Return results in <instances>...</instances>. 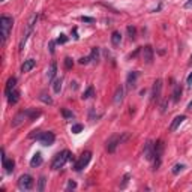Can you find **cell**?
<instances>
[{"mask_svg": "<svg viewBox=\"0 0 192 192\" xmlns=\"http://www.w3.org/2000/svg\"><path fill=\"white\" fill-rule=\"evenodd\" d=\"M128 35H129V38H131V39H135V35H137V29H135L134 26H129V27H128Z\"/></svg>", "mask_w": 192, "mask_h": 192, "instance_id": "cell-30", "label": "cell"}, {"mask_svg": "<svg viewBox=\"0 0 192 192\" xmlns=\"http://www.w3.org/2000/svg\"><path fill=\"white\" fill-rule=\"evenodd\" d=\"M24 119H29V116H27V110H24V111L18 113V114L14 117V120H12V126H18L20 123H23V120H24Z\"/></svg>", "mask_w": 192, "mask_h": 192, "instance_id": "cell-12", "label": "cell"}, {"mask_svg": "<svg viewBox=\"0 0 192 192\" xmlns=\"http://www.w3.org/2000/svg\"><path fill=\"white\" fill-rule=\"evenodd\" d=\"M90 159H92V152H89V150L84 152V153L80 156V159L75 162V167H74V168H75V171H81L83 168H86L87 164L90 162Z\"/></svg>", "mask_w": 192, "mask_h": 192, "instance_id": "cell-7", "label": "cell"}, {"mask_svg": "<svg viewBox=\"0 0 192 192\" xmlns=\"http://www.w3.org/2000/svg\"><path fill=\"white\" fill-rule=\"evenodd\" d=\"M65 42H68V36L66 35H60L59 38H57V41H56V44H65Z\"/></svg>", "mask_w": 192, "mask_h": 192, "instance_id": "cell-33", "label": "cell"}, {"mask_svg": "<svg viewBox=\"0 0 192 192\" xmlns=\"http://www.w3.org/2000/svg\"><path fill=\"white\" fill-rule=\"evenodd\" d=\"M42 162H44L42 155H41V153H36V155L32 158V161H30V167H32V168H36V167L42 165Z\"/></svg>", "mask_w": 192, "mask_h": 192, "instance_id": "cell-18", "label": "cell"}, {"mask_svg": "<svg viewBox=\"0 0 192 192\" xmlns=\"http://www.w3.org/2000/svg\"><path fill=\"white\" fill-rule=\"evenodd\" d=\"M56 74H57V63H56V62H51L50 68H48V71H47L48 81H53V80H54V77H56Z\"/></svg>", "mask_w": 192, "mask_h": 192, "instance_id": "cell-13", "label": "cell"}, {"mask_svg": "<svg viewBox=\"0 0 192 192\" xmlns=\"http://www.w3.org/2000/svg\"><path fill=\"white\" fill-rule=\"evenodd\" d=\"M77 188V183L75 182H72V180H69V183H68V189H75Z\"/></svg>", "mask_w": 192, "mask_h": 192, "instance_id": "cell-36", "label": "cell"}, {"mask_svg": "<svg viewBox=\"0 0 192 192\" xmlns=\"http://www.w3.org/2000/svg\"><path fill=\"white\" fill-rule=\"evenodd\" d=\"M81 21H86V23H93L95 20L90 18V17H81Z\"/></svg>", "mask_w": 192, "mask_h": 192, "instance_id": "cell-37", "label": "cell"}, {"mask_svg": "<svg viewBox=\"0 0 192 192\" xmlns=\"http://www.w3.org/2000/svg\"><path fill=\"white\" fill-rule=\"evenodd\" d=\"M72 66H74V62H72V59H71V57H66V59H65V68H66V69H71Z\"/></svg>", "mask_w": 192, "mask_h": 192, "instance_id": "cell-32", "label": "cell"}, {"mask_svg": "<svg viewBox=\"0 0 192 192\" xmlns=\"http://www.w3.org/2000/svg\"><path fill=\"white\" fill-rule=\"evenodd\" d=\"M3 168H5V171L8 173V174H11L12 171H14V167H15V162L12 161V159H5L3 162Z\"/></svg>", "mask_w": 192, "mask_h": 192, "instance_id": "cell-17", "label": "cell"}, {"mask_svg": "<svg viewBox=\"0 0 192 192\" xmlns=\"http://www.w3.org/2000/svg\"><path fill=\"white\" fill-rule=\"evenodd\" d=\"M164 153V141H156L155 143V150H153V159H155V170L161 167V159Z\"/></svg>", "mask_w": 192, "mask_h": 192, "instance_id": "cell-5", "label": "cell"}, {"mask_svg": "<svg viewBox=\"0 0 192 192\" xmlns=\"http://www.w3.org/2000/svg\"><path fill=\"white\" fill-rule=\"evenodd\" d=\"M90 60H92V59H90V56H89V57H81V59L78 60V63H80V65H87Z\"/></svg>", "mask_w": 192, "mask_h": 192, "instance_id": "cell-34", "label": "cell"}, {"mask_svg": "<svg viewBox=\"0 0 192 192\" xmlns=\"http://www.w3.org/2000/svg\"><path fill=\"white\" fill-rule=\"evenodd\" d=\"M129 177H131L129 174H126V176H125V179H123V183H122V186H120V188H125V186L128 185V182H129Z\"/></svg>", "mask_w": 192, "mask_h": 192, "instance_id": "cell-35", "label": "cell"}, {"mask_svg": "<svg viewBox=\"0 0 192 192\" xmlns=\"http://www.w3.org/2000/svg\"><path fill=\"white\" fill-rule=\"evenodd\" d=\"M15 87H17V78H15V77H11V78L8 80V83H6L5 95L8 96V95H9V93H11V92H12V90H14Z\"/></svg>", "mask_w": 192, "mask_h": 192, "instance_id": "cell-16", "label": "cell"}, {"mask_svg": "<svg viewBox=\"0 0 192 192\" xmlns=\"http://www.w3.org/2000/svg\"><path fill=\"white\" fill-rule=\"evenodd\" d=\"M137 77H138V72H131V74L128 75V84H129V86H134L135 81H137Z\"/></svg>", "mask_w": 192, "mask_h": 192, "instance_id": "cell-24", "label": "cell"}, {"mask_svg": "<svg viewBox=\"0 0 192 192\" xmlns=\"http://www.w3.org/2000/svg\"><path fill=\"white\" fill-rule=\"evenodd\" d=\"M143 59L146 63H152L153 60V48L150 45H146L143 48Z\"/></svg>", "mask_w": 192, "mask_h": 192, "instance_id": "cell-10", "label": "cell"}, {"mask_svg": "<svg viewBox=\"0 0 192 192\" xmlns=\"http://www.w3.org/2000/svg\"><path fill=\"white\" fill-rule=\"evenodd\" d=\"M188 84H192V72H191V74H189V77H188Z\"/></svg>", "mask_w": 192, "mask_h": 192, "instance_id": "cell-40", "label": "cell"}, {"mask_svg": "<svg viewBox=\"0 0 192 192\" xmlns=\"http://www.w3.org/2000/svg\"><path fill=\"white\" fill-rule=\"evenodd\" d=\"M54 44H56L54 41L50 42V53H51V54H54Z\"/></svg>", "mask_w": 192, "mask_h": 192, "instance_id": "cell-38", "label": "cell"}, {"mask_svg": "<svg viewBox=\"0 0 192 192\" xmlns=\"http://www.w3.org/2000/svg\"><path fill=\"white\" fill-rule=\"evenodd\" d=\"M185 8H186V9H189V8H192V0H188V2L185 3Z\"/></svg>", "mask_w": 192, "mask_h": 192, "instance_id": "cell-39", "label": "cell"}, {"mask_svg": "<svg viewBox=\"0 0 192 192\" xmlns=\"http://www.w3.org/2000/svg\"><path fill=\"white\" fill-rule=\"evenodd\" d=\"M72 159H74V158H72V153H71L69 150H63V152H60V153H57V155L54 156L53 164H51V168H53V170H60V168L65 167V164H66L68 161H72Z\"/></svg>", "mask_w": 192, "mask_h": 192, "instance_id": "cell-1", "label": "cell"}, {"mask_svg": "<svg viewBox=\"0 0 192 192\" xmlns=\"http://www.w3.org/2000/svg\"><path fill=\"white\" fill-rule=\"evenodd\" d=\"M153 150H155V144L152 141H147L144 144V158L147 161H152L153 159Z\"/></svg>", "mask_w": 192, "mask_h": 192, "instance_id": "cell-9", "label": "cell"}, {"mask_svg": "<svg viewBox=\"0 0 192 192\" xmlns=\"http://www.w3.org/2000/svg\"><path fill=\"white\" fill-rule=\"evenodd\" d=\"M180 96H182V87H180V84H176L174 86V92H173V101L179 102L180 101Z\"/></svg>", "mask_w": 192, "mask_h": 192, "instance_id": "cell-21", "label": "cell"}, {"mask_svg": "<svg viewBox=\"0 0 192 192\" xmlns=\"http://www.w3.org/2000/svg\"><path fill=\"white\" fill-rule=\"evenodd\" d=\"M162 92V80H156L153 83V90H152V101H159Z\"/></svg>", "mask_w": 192, "mask_h": 192, "instance_id": "cell-8", "label": "cell"}, {"mask_svg": "<svg viewBox=\"0 0 192 192\" xmlns=\"http://www.w3.org/2000/svg\"><path fill=\"white\" fill-rule=\"evenodd\" d=\"M62 114H63V116H65V119H68V120L74 119V114H72L71 111H68L66 108H62Z\"/></svg>", "mask_w": 192, "mask_h": 192, "instance_id": "cell-31", "label": "cell"}, {"mask_svg": "<svg viewBox=\"0 0 192 192\" xmlns=\"http://www.w3.org/2000/svg\"><path fill=\"white\" fill-rule=\"evenodd\" d=\"M35 66H36V62L33 59H27V60H24V63L21 66V72H30Z\"/></svg>", "mask_w": 192, "mask_h": 192, "instance_id": "cell-14", "label": "cell"}, {"mask_svg": "<svg viewBox=\"0 0 192 192\" xmlns=\"http://www.w3.org/2000/svg\"><path fill=\"white\" fill-rule=\"evenodd\" d=\"M122 99H123V87L120 86V87H117V90L114 93V104L119 105L120 102H122Z\"/></svg>", "mask_w": 192, "mask_h": 192, "instance_id": "cell-19", "label": "cell"}, {"mask_svg": "<svg viewBox=\"0 0 192 192\" xmlns=\"http://www.w3.org/2000/svg\"><path fill=\"white\" fill-rule=\"evenodd\" d=\"M185 120H186V116H183V114H182V116L174 117V120H173L171 125H170V131H171V132H174V131H176V129H177V128H179L183 122H185Z\"/></svg>", "mask_w": 192, "mask_h": 192, "instance_id": "cell-11", "label": "cell"}, {"mask_svg": "<svg viewBox=\"0 0 192 192\" xmlns=\"http://www.w3.org/2000/svg\"><path fill=\"white\" fill-rule=\"evenodd\" d=\"M0 2H5V0H0Z\"/></svg>", "mask_w": 192, "mask_h": 192, "instance_id": "cell-42", "label": "cell"}, {"mask_svg": "<svg viewBox=\"0 0 192 192\" xmlns=\"http://www.w3.org/2000/svg\"><path fill=\"white\" fill-rule=\"evenodd\" d=\"M183 168H185L183 164H176V165L173 167V174H179V173L183 170Z\"/></svg>", "mask_w": 192, "mask_h": 192, "instance_id": "cell-29", "label": "cell"}, {"mask_svg": "<svg viewBox=\"0 0 192 192\" xmlns=\"http://www.w3.org/2000/svg\"><path fill=\"white\" fill-rule=\"evenodd\" d=\"M35 185V180L30 174H23L20 179H18V188L21 191H30Z\"/></svg>", "mask_w": 192, "mask_h": 192, "instance_id": "cell-6", "label": "cell"}, {"mask_svg": "<svg viewBox=\"0 0 192 192\" xmlns=\"http://www.w3.org/2000/svg\"><path fill=\"white\" fill-rule=\"evenodd\" d=\"M81 131H83V125H80V123L72 125V128H71V132H72V134H80Z\"/></svg>", "mask_w": 192, "mask_h": 192, "instance_id": "cell-27", "label": "cell"}, {"mask_svg": "<svg viewBox=\"0 0 192 192\" xmlns=\"http://www.w3.org/2000/svg\"><path fill=\"white\" fill-rule=\"evenodd\" d=\"M8 101H9L11 105H15V104L20 101V92H18L17 89H14V90L8 95Z\"/></svg>", "mask_w": 192, "mask_h": 192, "instance_id": "cell-15", "label": "cell"}, {"mask_svg": "<svg viewBox=\"0 0 192 192\" xmlns=\"http://www.w3.org/2000/svg\"><path fill=\"white\" fill-rule=\"evenodd\" d=\"M30 138H36L42 146H51V144H54V134L51 131L48 132H39V131H35L33 134H30Z\"/></svg>", "mask_w": 192, "mask_h": 192, "instance_id": "cell-2", "label": "cell"}, {"mask_svg": "<svg viewBox=\"0 0 192 192\" xmlns=\"http://www.w3.org/2000/svg\"><path fill=\"white\" fill-rule=\"evenodd\" d=\"M126 138H128V135H123V137H120V135H113V137L107 141V150H108L110 153H114L116 149H117V146H119V144H122Z\"/></svg>", "mask_w": 192, "mask_h": 192, "instance_id": "cell-4", "label": "cell"}, {"mask_svg": "<svg viewBox=\"0 0 192 192\" xmlns=\"http://www.w3.org/2000/svg\"><path fill=\"white\" fill-rule=\"evenodd\" d=\"M12 24H14V20L11 17H6V15H2L0 18V32H2V42L5 44L8 36H9V32L12 29Z\"/></svg>", "mask_w": 192, "mask_h": 192, "instance_id": "cell-3", "label": "cell"}, {"mask_svg": "<svg viewBox=\"0 0 192 192\" xmlns=\"http://www.w3.org/2000/svg\"><path fill=\"white\" fill-rule=\"evenodd\" d=\"M39 99H41L42 102L48 104V105H51V104H53V99L50 98V95H47V93H41V96H39Z\"/></svg>", "mask_w": 192, "mask_h": 192, "instance_id": "cell-25", "label": "cell"}, {"mask_svg": "<svg viewBox=\"0 0 192 192\" xmlns=\"http://www.w3.org/2000/svg\"><path fill=\"white\" fill-rule=\"evenodd\" d=\"M90 59L92 62H98L99 60V48H92V54H90Z\"/></svg>", "mask_w": 192, "mask_h": 192, "instance_id": "cell-23", "label": "cell"}, {"mask_svg": "<svg viewBox=\"0 0 192 192\" xmlns=\"http://www.w3.org/2000/svg\"><path fill=\"white\" fill-rule=\"evenodd\" d=\"M45 183H47V180H45V177L42 176V177L39 179V183H38V191H39V192H42V191L45 189Z\"/></svg>", "mask_w": 192, "mask_h": 192, "instance_id": "cell-28", "label": "cell"}, {"mask_svg": "<svg viewBox=\"0 0 192 192\" xmlns=\"http://www.w3.org/2000/svg\"><path fill=\"white\" fill-rule=\"evenodd\" d=\"M189 65H192V56H191V59H189Z\"/></svg>", "mask_w": 192, "mask_h": 192, "instance_id": "cell-41", "label": "cell"}, {"mask_svg": "<svg viewBox=\"0 0 192 192\" xmlns=\"http://www.w3.org/2000/svg\"><path fill=\"white\" fill-rule=\"evenodd\" d=\"M120 42H122V35H120V32H113L111 33V44L114 47L120 45Z\"/></svg>", "mask_w": 192, "mask_h": 192, "instance_id": "cell-20", "label": "cell"}, {"mask_svg": "<svg viewBox=\"0 0 192 192\" xmlns=\"http://www.w3.org/2000/svg\"><path fill=\"white\" fill-rule=\"evenodd\" d=\"M53 90H54V93H59L62 90V78H57L53 81Z\"/></svg>", "mask_w": 192, "mask_h": 192, "instance_id": "cell-22", "label": "cell"}, {"mask_svg": "<svg viewBox=\"0 0 192 192\" xmlns=\"http://www.w3.org/2000/svg\"><path fill=\"white\" fill-rule=\"evenodd\" d=\"M93 93H95V89L90 86L84 93H83V99H89V98H92V96H93Z\"/></svg>", "mask_w": 192, "mask_h": 192, "instance_id": "cell-26", "label": "cell"}]
</instances>
